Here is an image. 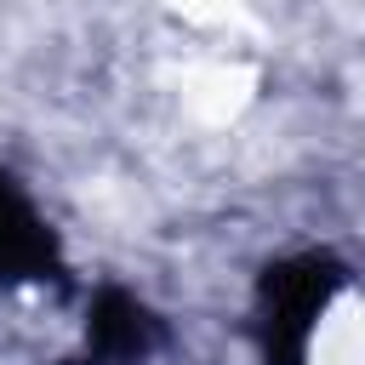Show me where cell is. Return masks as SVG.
<instances>
[{
  "label": "cell",
  "instance_id": "6da1fadb",
  "mask_svg": "<svg viewBox=\"0 0 365 365\" xmlns=\"http://www.w3.org/2000/svg\"><path fill=\"white\" fill-rule=\"evenodd\" d=\"M336 285H342V268L319 251L285 257L262 274V285H257V348H262L268 365H308L319 314L331 308Z\"/></svg>",
  "mask_w": 365,
  "mask_h": 365
},
{
  "label": "cell",
  "instance_id": "7a4b0ae2",
  "mask_svg": "<svg viewBox=\"0 0 365 365\" xmlns=\"http://www.w3.org/2000/svg\"><path fill=\"white\" fill-rule=\"evenodd\" d=\"M160 342H165V325L154 319V308L137 302L131 291L108 285V291H97V302L86 314V354L74 365H143V359H154Z\"/></svg>",
  "mask_w": 365,
  "mask_h": 365
},
{
  "label": "cell",
  "instance_id": "3957f363",
  "mask_svg": "<svg viewBox=\"0 0 365 365\" xmlns=\"http://www.w3.org/2000/svg\"><path fill=\"white\" fill-rule=\"evenodd\" d=\"M57 274H63L57 234L46 228V217L34 211L23 182L11 171H0V291L34 285V279H57Z\"/></svg>",
  "mask_w": 365,
  "mask_h": 365
}]
</instances>
